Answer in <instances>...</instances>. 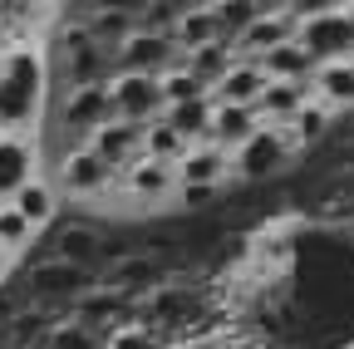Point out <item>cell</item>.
<instances>
[{
  "label": "cell",
  "instance_id": "cell-1",
  "mask_svg": "<svg viewBox=\"0 0 354 349\" xmlns=\"http://www.w3.org/2000/svg\"><path fill=\"white\" fill-rule=\"evenodd\" d=\"M44 99V59L35 50L0 55V133H30Z\"/></svg>",
  "mask_w": 354,
  "mask_h": 349
},
{
  "label": "cell",
  "instance_id": "cell-2",
  "mask_svg": "<svg viewBox=\"0 0 354 349\" xmlns=\"http://www.w3.org/2000/svg\"><path fill=\"white\" fill-rule=\"evenodd\" d=\"M290 15H295V45L315 64L354 59V15H349V6H290Z\"/></svg>",
  "mask_w": 354,
  "mask_h": 349
},
{
  "label": "cell",
  "instance_id": "cell-3",
  "mask_svg": "<svg viewBox=\"0 0 354 349\" xmlns=\"http://www.w3.org/2000/svg\"><path fill=\"white\" fill-rule=\"evenodd\" d=\"M55 192L59 197H79V202H99L113 182H118V172L109 167V162H99L94 153H88L84 143H74V148H64L59 153V162H55Z\"/></svg>",
  "mask_w": 354,
  "mask_h": 349
},
{
  "label": "cell",
  "instance_id": "cell-4",
  "mask_svg": "<svg viewBox=\"0 0 354 349\" xmlns=\"http://www.w3.org/2000/svg\"><path fill=\"white\" fill-rule=\"evenodd\" d=\"M295 158L286 128H256V133L232 153V178H246V182H261V178H276V172Z\"/></svg>",
  "mask_w": 354,
  "mask_h": 349
},
{
  "label": "cell",
  "instance_id": "cell-5",
  "mask_svg": "<svg viewBox=\"0 0 354 349\" xmlns=\"http://www.w3.org/2000/svg\"><path fill=\"white\" fill-rule=\"evenodd\" d=\"M109 99H113V118L138 123V128L158 123L162 109H167L153 74H113V79H109Z\"/></svg>",
  "mask_w": 354,
  "mask_h": 349
},
{
  "label": "cell",
  "instance_id": "cell-6",
  "mask_svg": "<svg viewBox=\"0 0 354 349\" xmlns=\"http://www.w3.org/2000/svg\"><path fill=\"white\" fill-rule=\"evenodd\" d=\"M177 64V50H172V39L162 30H133L123 45L113 50V74H167Z\"/></svg>",
  "mask_w": 354,
  "mask_h": 349
},
{
  "label": "cell",
  "instance_id": "cell-7",
  "mask_svg": "<svg viewBox=\"0 0 354 349\" xmlns=\"http://www.w3.org/2000/svg\"><path fill=\"white\" fill-rule=\"evenodd\" d=\"M286 39H295L290 6H261V15L232 39V50H236V59H261V55H271L276 45H286Z\"/></svg>",
  "mask_w": 354,
  "mask_h": 349
},
{
  "label": "cell",
  "instance_id": "cell-8",
  "mask_svg": "<svg viewBox=\"0 0 354 349\" xmlns=\"http://www.w3.org/2000/svg\"><path fill=\"white\" fill-rule=\"evenodd\" d=\"M59 123H64V133H74V138H88V133H99L104 123H113L109 84H94V89H64Z\"/></svg>",
  "mask_w": 354,
  "mask_h": 349
},
{
  "label": "cell",
  "instance_id": "cell-9",
  "mask_svg": "<svg viewBox=\"0 0 354 349\" xmlns=\"http://www.w3.org/2000/svg\"><path fill=\"white\" fill-rule=\"evenodd\" d=\"M88 290V276L64 266V261H39V266L30 271V300L39 305V310H50V305H74L79 295Z\"/></svg>",
  "mask_w": 354,
  "mask_h": 349
},
{
  "label": "cell",
  "instance_id": "cell-10",
  "mask_svg": "<svg viewBox=\"0 0 354 349\" xmlns=\"http://www.w3.org/2000/svg\"><path fill=\"white\" fill-rule=\"evenodd\" d=\"M84 148L94 153L99 162H109L118 178H123V172L143 158V128H138V123L113 118V123H104V128H99V133H88V138H84Z\"/></svg>",
  "mask_w": 354,
  "mask_h": 349
},
{
  "label": "cell",
  "instance_id": "cell-11",
  "mask_svg": "<svg viewBox=\"0 0 354 349\" xmlns=\"http://www.w3.org/2000/svg\"><path fill=\"white\" fill-rule=\"evenodd\" d=\"M118 187H123L128 202H138V207H162V202H172V192H177V167L138 158V162L118 178Z\"/></svg>",
  "mask_w": 354,
  "mask_h": 349
},
{
  "label": "cell",
  "instance_id": "cell-12",
  "mask_svg": "<svg viewBox=\"0 0 354 349\" xmlns=\"http://www.w3.org/2000/svg\"><path fill=\"white\" fill-rule=\"evenodd\" d=\"M109 290L123 295V300H148L153 290H162V266H158V256H138V251L113 256V266H109Z\"/></svg>",
  "mask_w": 354,
  "mask_h": 349
},
{
  "label": "cell",
  "instance_id": "cell-13",
  "mask_svg": "<svg viewBox=\"0 0 354 349\" xmlns=\"http://www.w3.org/2000/svg\"><path fill=\"white\" fill-rule=\"evenodd\" d=\"M39 167V143L30 133H0V202H10Z\"/></svg>",
  "mask_w": 354,
  "mask_h": 349
},
{
  "label": "cell",
  "instance_id": "cell-14",
  "mask_svg": "<svg viewBox=\"0 0 354 349\" xmlns=\"http://www.w3.org/2000/svg\"><path fill=\"white\" fill-rule=\"evenodd\" d=\"M232 182V153L212 143H192L187 158L177 162V187H227Z\"/></svg>",
  "mask_w": 354,
  "mask_h": 349
},
{
  "label": "cell",
  "instance_id": "cell-15",
  "mask_svg": "<svg viewBox=\"0 0 354 349\" xmlns=\"http://www.w3.org/2000/svg\"><path fill=\"white\" fill-rule=\"evenodd\" d=\"M305 104H310V84H276V79H266V89L256 94L251 113H256V123H266V128H286Z\"/></svg>",
  "mask_w": 354,
  "mask_h": 349
},
{
  "label": "cell",
  "instance_id": "cell-16",
  "mask_svg": "<svg viewBox=\"0 0 354 349\" xmlns=\"http://www.w3.org/2000/svg\"><path fill=\"white\" fill-rule=\"evenodd\" d=\"M310 99L325 104L330 113H354V59L320 64L315 79H310Z\"/></svg>",
  "mask_w": 354,
  "mask_h": 349
},
{
  "label": "cell",
  "instance_id": "cell-17",
  "mask_svg": "<svg viewBox=\"0 0 354 349\" xmlns=\"http://www.w3.org/2000/svg\"><path fill=\"white\" fill-rule=\"evenodd\" d=\"M104 256H123V251H113L94 227H64L59 241H55V261H64V266H74L84 276H88V266H99Z\"/></svg>",
  "mask_w": 354,
  "mask_h": 349
},
{
  "label": "cell",
  "instance_id": "cell-18",
  "mask_svg": "<svg viewBox=\"0 0 354 349\" xmlns=\"http://www.w3.org/2000/svg\"><path fill=\"white\" fill-rule=\"evenodd\" d=\"M10 211L20 216V222H25L30 232L50 227V222H55V211H59V192H55V182L35 172V178H30V182H25L15 197H10Z\"/></svg>",
  "mask_w": 354,
  "mask_h": 349
},
{
  "label": "cell",
  "instance_id": "cell-19",
  "mask_svg": "<svg viewBox=\"0 0 354 349\" xmlns=\"http://www.w3.org/2000/svg\"><path fill=\"white\" fill-rule=\"evenodd\" d=\"M256 113L251 109H236V104H212V123H207V143L221 148V153H236L251 133H256Z\"/></svg>",
  "mask_w": 354,
  "mask_h": 349
},
{
  "label": "cell",
  "instance_id": "cell-20",
  "mask_svg": "<svg viewBox=\"0 0 354 349\" xmlns=\"http://www.w3.org/2000/svg\"><path fill=\"white\" fill-rule=\"evenodd\" d=\"M266 79H276V84H310V79H315V59H310L300 45H295V39H286V45H276L271 55H261V59H251Z\"/></svg>",
  "mask_w": 354,
  "mask_h": 349
},
{
  "label": "cell",
  "instance_id": "cell-21",
  "mask_svg": "<svg viewBox=\"0 0 354 349\" xmlns=\"http://www.w3.org/2000/svg\"><path fill=\"white\" fill-rule=\"evenodd\" d=\"M167 39H172L177 59H183V55H192V50H202V45H212V39H221L216 20H212V6H183V15L172 20Z\"/></svg>",
  "mask_w": 354,
  "mask_h": 349
},
{
  "label": "cell",
  "instance_id": "cell-22",
  "mask_svg": "<svg viewBox=\"0 0 354 349\" xmlns=\"http://www.w3.org/2000/svg\"><path fill=\"white\" fill-rule=\"evenodd\" d=\"M177 64H183L197 84H202V89L212 94L216 89V84L221 79H227V69L236 64V50L227 45V39H212V45H202V50H192V55H183V59H177Z\"/></svg>",
  "mask_w": 354,
  "mask_h": 349
},
{
  "label": "cell",
  "instance_id": "cell-23",
  "mask_svg": "<svg viewBox=\"0 0 354 349\" xmlns=\"http://www.w3.org/2000/svg\"><path fill=\"white\" fill-rule=\"evenodd\" d=\"M261 89H266V74H261L251 59H236V64L227 69V79H221L207 99H212V104H236V109H251Z\"/></svg>",
  "mask_w": 354,
  "mask_h": 349
},
{
  "label": "cell",
  "instance_id": "cell-24",
  "mask_svg": "<svg viewBox=\"0 0 354 349\" xmlns=\"http://www.w3.org/2000/svg\"><path fill=\"white\" fill-rule=\"evenodd\" d=\"M162 123L172 128L177 138H187V143H207V123H212V99H192V104L162 109Z\"/></svg>",
  "mask_w": 354,
  "mask_h": 349
},
{
  "label": "cell",
  "instance_id": "cell-25",
  "mask_svg": "<svg viewBox=\"0 0 354 349\" xmlns=\"http://www.w3.org/2000/svg\"><path fill=\"white\" fill-rule=\"evenodd\" d=\"M330 118H335V113H330L325 104H315V99H310V104H305V109H300V113L286 123V138H290V148H310V143H320V138L330 133Z\"/></svg>",
  "mask_w": 354,
  "mask_h": 349
},
{
  "label": "cell",
  "instance_id": "cell-26",
  "mask_svg": "<svg viewBox=\"0 0 354 349\" xmlns=\"http://www.w3.org/2000/svg\"><path fill=\"white\" fill-rule=\"evenodd\" d=\"M187 148H192V143H187V138H177L162 118L143 128V158H148V162H167V167H177V162L187 158Z\"/></svg>",
  "mask_w": 354,
  "mask_h": 349
},
{
  "label": "cell",
  "instance_id": "cell-27",
  "mask_svg": "<svg viewBox=\"0 0 354 349\" xmlns=\"http://www.w3.org/2000/svg\"><path fill=\"white\" fill-rule=\"evenodd\" d=\"M177 320H192V295L187 290H172V285H162V290H153L148 295V330H158V325H177Z\"/></svg>",
  "mask_w": 354,
  "mask_h": 349
},
{
  "label": "cell",
  "instance_id": "cell-28",
  "mask_svg": "<svg viewBox=\"0 0 354 349\" xmlns=\"http://www.w3.org/2000/svg\"><path fill=\"white\" fill-rule=\"evenodd\" d=\"M50 325H55V315L50 310H20V315H10L6 325V344H15V349H30V344H44V334H50Z\"/></svg>",
  "mask_w": 354,
  "mask_h": 349
},
{
  "label": "cell",
  "instance_id": "cell-29",
  "mask_svg": "<svg viewBox=\"0 0 354 349\" xmlns=\"http://www.w3.org/2000/svg\"><path fill=\"white\" fill-rule=\"evenodd\" d=\"M104 339H109V334H99V330H84V325H74V320H55L39 349H104Z\"/></svg>",
  "mask_w": 354,
  "mask_h": 349
},
{
  "label": "cell",
  "instance_id": "cell-30",
  "mask_svg": "<svg viewBox=\"0 0 354 349\" xmlns=\"http://www.w3.org/2000/svg\"><path fill=\"white\" fill-rule=\"evenodd\" d=\"M158 89H162V104L177 109V104H192V99H207V89L183 69V64H172L167 74H158Z\"/></svg>",
  "mask_w": 354,
  "mask_h": 349
},
{
  "label": "cell",
  "instance_id": "cell-31",
  "mask_svg": "<svg viewBox=\"0 0 354 349\" xmlns=\"http://www.w3.org/2000/svg\"><path fill=\"white\" fill-rule=\"evenodd\" d=\"M30 241H35V232L10 211V202H0V256H20Z\"/></svg>",
  "mask_w": 354,
  "mask_h": 349
},
{
  "label": "cell",
  "instance_id": "cell-32",
  "mask_svg": "<svg viewBox=\"0 0 354 349\" xmlns=\"http://www.w3.org/2000/svg\"><path fill=\"white\" fill-rule=\"evenodd\" d=\"M104 349H162V344H158V330H148V325H118V330H109Z\"/></svg>",
  "mask_w": 354,
  "mask_h": 349
},
{
  "label": "cell",
  "instance_id": "cell-33",
  "mask_svg": "<svg viewBox=\"0 0 354 349\" xmlns=\"http://www.w3.org/2000/svg\"><path fill=\"white\" fill-rule=\"evenodd\" d=\"M221 197V187H177L172 192V202L183 207V211H202V207H212Z\"/></svg>",
  "mask_w": 354,
  "mask_h": 349
},
{
  "label": "cell",
  "instance_id": "cell-34",
  "mask_svg": "<svg viewBox=\"0 0 354 349\" xmlns=\"http://www.w3.org/2000/svg\"><path fill=\"white\" fill-rule=\"evenodd\" d=\"M6 276H10V256H0V285H6Z\"/></svg>",
  "mask_w": 354,
  "mask_h": 349
},
{
  "label": "cell",
  "instance_id": "cell-35",
  "mask_svg": "<svg viewBox=\"0 0 354 349\" xmlns=\"http://www.w3.org/2000/svg\"><path fill=\"white\" fill-rule=\"evenodd\" d=\"M349 15H354V0H349Z\"/></svg>",
  "mask_w": 354,
  "mask_h": 349
}]
</instances>
